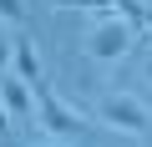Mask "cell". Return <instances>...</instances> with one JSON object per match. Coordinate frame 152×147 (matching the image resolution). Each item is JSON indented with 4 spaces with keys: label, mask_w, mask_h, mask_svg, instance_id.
Listing matches in <instances>:
<instances>
[{
    "label": "cell",
    "mask_w": 152,
    "mask_h": 147,
    "mask_svg": "<svg viewBox=\"0 0 152 147\" xmlns=\"http://www.w3.org/2000/svg\"><path fill=\"white\" fill-rule=\"evenodd\" d=\"M10 66H15V36L5 31V20H0V76H5Z\"/></svg>",
    "instance_id": "cell-7"
},
{
    "label": "cell",
    "mask_w": 152,
    "mask_h": 147,
    "mask_svg": "<svg viewBox=\"0 0 152 147\" xmlns=\"http://www.w3.org/2000/svg\"><path fill=\"white\" fill-rule=\"evenodd\" d=\"M0 20H5V26H26L31 20V5H26V0H0Z\"/></svg>",
    "instance_id": "cell-6"
},
{
    "label": "cell",
    "mask_w": 152,
    "mask_h": 147,
    "mask_svg": "<svg viewBox=\"0 0 152 147\" xmlns=\"http://www.w3.org/2000/svg\"><path fill=\"white\" fill-rule=\"evenodd\" d=\"M132 41H137V26H132V20L102 15L96 31H91V41H86V56H91V61H122V56L132 51Z\"/></svg>",
    "instance_id": "cell-2"
},
{
    "label": "cell",
    "mask_w": 152,
    "mask_h": 147,
    "mask_svg": "<svg viewBox=\"0 0 152 147\" xmlns=\"http://www.w3.org/2000/svg\"><path fill=\"white\" fill-rule=\"evenodd\" d=\"M15 76H26L31 86H41V81H46V71H41V56H36V46H31L26 36H15Z\"/></svg>",
    "instance_id": "cell-5"
},
{
    "label": "cell",
    "mask_w": 152,
    "mask_h": 147,
    "mask_svg": "<svg viewBox=\"0 0 152 147\" xmlns=\"http://www.w3.org/2000/svg\"><path fill=\"white\" fill-rule=\"evenodd\" d=\"M147 15H152V0H147Z\"/></svg>",
    "instance_id": "cell-10"
},
{
    "label": "cell",
    "mask_w": 152,
    "mask_h": 147,
    "mask_svg": "<svg viewBox=\"0 0 152 147\" xmlns=\"http://www.w3.org/2000/svg\"><path fill=\"white\" fill-rule=\"evenodd\" d=\"M147 81H152V56H147Z\"/></svg>",
    "instance_id": "cell-9"
},
{
    "label": "cell",
    "mask_w": 152,
    "mask_h": 147,
    "mask_svg": "<svg viewBox=\"0 0 152 147\" xmlns=\"http://www.w3.org/2000/svg\"><path fill=\"white\" fill-rule=\"evenodd\" d=\"M0 102L10 107V117H15L20 127H36V122H41V112H36V91H31L26 76H10V71H5V76H0ZM36 132H41V127H36Z\"/></svg>",
    "instance_id": "cell-4"
},
{
    "label": "cell",
    "mask_w": 152,
    "mask_h": 147,
    "mask_svg": "<svg viewBox=\"0 0 152 147\" xmlns=\"http://www.w3.org/2000/svg\"><path fill=\"white\" fill-rule=\"evenodd\" d=\"M96 122L112 127V132H122V137H142L152 127V107L142 97H132V91H112V97L96 102Z\"/></svg>",
    "instance_id": "cell-1"
},
{
    "label": "cell",
    "mask_w": 152,
    "mask_h": 147,
    "mask_svg": "<svg viewBox=\"0 0 152 147\" xmlns=\"http://www.w3.org/2000/svg\"><path fill=\"white\" fill-rule=\"evenodd\" d=\"M5 137H10V107L0 102V142H5Z\"/></svg>",
    "instance_id": "cell-8"
},
{
    "label": "cell",
    "mask_w": 152,
    "mask_h": 147,
    "mask_svg": "<svg viewBox=\"0 0 152 147\" xmlns=\"http://www.w3.org/2000/svg\"><path fill=\"white\" fill-rule=\"evenodd\" d=\"M36 91V112H41V132H51V137H76L86 127V117L81 112H71V107H61L56 102V91H51V81H41V86H31Z\"/></svg>",
    "instance_id": "cell-3"
}]
</instances>
